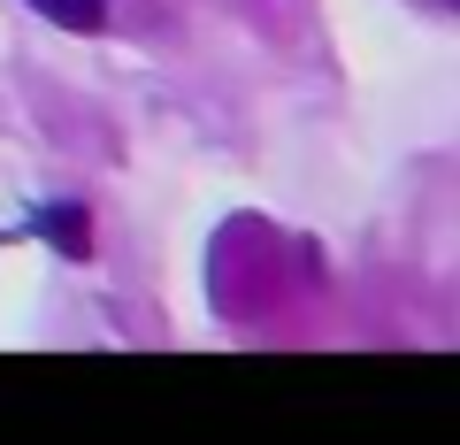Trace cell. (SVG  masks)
Instances as JSON below:
<instances>
[{"label":"cell","instance_id":"cell-2","mask_svg":"<svg viewBox=\"0 0 460 445\" xmlns=\"http://www.w3.org/2000/svg\"><path fill=\"white\" fill-rule=\"evenodd\" d=\"M31 8L54 23V31H77V39L108 31V0H31Z\"/></svg>","mask_w":460,"mask_h":445},{"label":"cell","instance_id":"cell-1","mask_svg":"<svg viewBox=\"0 0 460 445\" xmlns=\"http://www.w3.org/2000/svg\"><path fill=\"white\" fill-rule=\"evenodd\" d=\"M39 231H47V246L69 254V262H84V254H93V223H84L77 200H54V208H39Z\"/></svg>","mask_w":460,"mask_h":445},{"label":"cell","instance_id":"cell-3","mask_svg":"<svg viewBox=\"0 0 460 445\" xmlns=\"http://www.w3.org/2000/svg\"><path fill=\"white\" fill-rule=\"evenodd\" d=\"M453 8H460V0H453Z\"/></svg>","mask_w":460,"mask_h":445}]
</instances>
